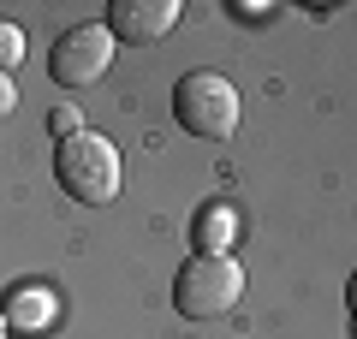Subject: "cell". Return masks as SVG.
<instances>
[{
    "label": "cell",
    "mask_w": 357,
    "mask_h": 339,
    "mask_svg": "<svg viewBox=\"0 0 357 339\" xmlns=\"http://www.w3.org/2000/svg\"><path fill=\"white\" fill-rule=\"evenodd\" d=\"M54 179H60V190L72 202H84V209H107V202L119 197V185H126V167H119L114 137H102V131H77V137L54 143Z\"/></svg>",
    "instance_id": "obj_1"
},
{
    "label": "cell",
    "mask_w": 357,
    "mask_h": 339,
    "mask_svg": "<svg viewBox=\"0 0 357 339\" xmlns=\"http://www.w3.org/2000/svg\"><path fill=\"white\" fill-rule=\"evenodd\" d=\"M238 89H232V77L220 72H185L173 84V119L178 131H191V137H208V143H227L232 131H238Z\"/></svg>",
    "instance_id": "obj_2"
},
{
    "label": "cell",
    "mask_w": 357,
    "mask_h": 339,
    "mask_svg": "<svg viewBox=\"0 0 357 339\" xmlns=\"http://www.w3.org/2000/svg\"><path fill=\"white\" fill-rule=\"evenodd\" d=\"M244 298V268L232 256H191V262L173 274V310L185 322H215L232 315Z\"/></svg>",
    "instance_id": "obj_3"
},
{
    "label": "cell",
    "mask_w": 357,
    "mask_h": 339,
    "mask_svg": "<svg viewBox=\"0 0 357 339\" xmlns=\"http://www.w3.org/2000/svg\"><path fill=\"white\" fill-rule=\"evenodd\" d=\"M114 54H119V42L107 36V24H72L66 36H54V48H48V77L60 89L102 84V77L114 72Z\"/></svg>",
    "instance_id": "obj_4"
},
{
    "label": "cell",
    "mask_w": 357,
    "mask_h": 339,
    "mask_svg": "<svg viewBox=\"0 0 357 339\" xmlns=\"http://www.w3.org/2000/svg\"><path fill=\"white\" fill-rule=\"evenodd\" d=\"M178 0H114L107 6V36L114 42H131V48H155V42H167L173 36V24H178Z\"/></svg>",
    "instance_id": "obj_5"
},
{
    "label": "cell",
    "mask_w": 357,
    "mask_h": 339,
    "mask_svg": "<svg viewBox=\"0 0 357 339\" xmlns=\"http://www.w3.org/2000/svg\"><path fill=\"white\" fill-rule=\"evenodd\" d=\"M0 322H6V333L42 339V333H54V322H60V298H54L48 286H13L6 298H0Z\"/></svg>",
    "instance_id": "obj_6"
},
{
    "label": "cell",
    "mask_w": 357,
    "mask_h": 339,
    "mask_svg": "<svg viewBox=\"0 0 357 339\" xmlns=\"http://www.w3.org/2000/svg\"><path fill=\"white\" fill-rule=\"evenodd\" d=\"M191 239H197V256H232V239H238V214H232V202H208V209L197 214Z\"/></svg>",
    "instance_id": "obj_7"
},
{
    "label": "cell",
    "mask_w": 357,
    "mask_h": 339,
    "mask_svg": "<svg viewBox=\"0 0 357 339\" xmlns=\"http://www.w3.org/2000/svg\"><path fill=\"white\" fill-rule=\"evenodd\" d=\"M18 66H24V30H18L13 18H0V72L13 77Z\"/></svg>",
    "instance_id": "obj_8"
},
{
    "label": "cell",
    "mask_w": 357,
    "mask_h": 339,
    "mask_svg": "<svg viewBox=\"0 0 357 339\" xmlns=\"http://www.w3.org/2000/svg\"><path fill=\"white\" fill-rule=\"evenodd\" d=\"M48 131H54V143L77 137V131H84V113H77V107H54L48 113Z\"/></svg>",
    "instance_id": "obj_9"
},
{
    "label": "cell",
    "mask_w": 357,
    "mask_h": 339,
    "mask_svg": "<svg viewBox=\"0 0 357 339\" xmlns=\"http://www.w3.org/2000/svg\"><path fill=\"white\" fill-rule=\"evenodd\" d=\"M227 13L238 18V24H262V18H274V13H280V6H268V0H256V6H250V0H232Z\"/></svg>",
    "instance_id": "obj_10"
},
{
    "label": "cell",
    "mask_w": 357,
    "mask_h": 339,
    "mask_svg": "<svg viewBox=\"0 0 357 339\" xmlns=\"http://www.w3.org/2000/svg\"><path fill=\"white\" fill-rule=\"evenodd\" d=\"M13 107H18V84L0 72V113H13Z\"/></svg>",
    "instance_id": "obj_11"
},
{
    "label": "cell",
    "mask_w": 357,
    "mask_h": 339,
    "mask_svg": "<svg viewBox=\"0 0 357 339\" xmlns=\"http://www.w3.org/2000/svg\"><path fill=\"white\" fill-rule=\"evenodd\" d=\"M0 339H13V333H6V322H0Z\"/></svg>",
    "instance_id": "obj_12"
}]
</instances>
